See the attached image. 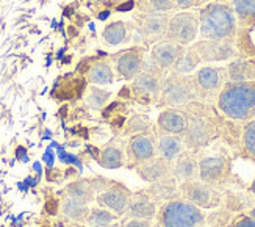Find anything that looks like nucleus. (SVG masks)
I'll use <instances>...</instances> for the list:
<instances>
[{"label": "nucleus", "instance_id": "72a5a7b5", "mask_svg": "<svg viewBox=\"0 0 255 227\" xmlns=\"http://www.w3.org/2000/svg\"><path fill=\"white\" fill-rule=\"evenodd\" d=\"M150 130V121L147 116L144 115H135L128 119V122L126 124V129L123 132V135H138V133H144Z\"/></svg>", "mask_w": 255, "mask_h": 227}, {"label": "nucleus", "instance_id": "a18cd8bd", "mask_svg": "<svg viewBox=\"0 0 255 227\" xmlns=\"http://www.w3.org/2000/svg\"><path fill=\"white\" fill-rule=\"evenodd\" d=\"M110 16H112V11H110V9H105V11H102V13H99L97 19H101V20H105V19H108Z\"/></svg>", "mask_w": 255, "mask_h": 227}, {"label": "nucleus", "instance_id": "58836bf2", "mask_svg": "<svg viewBox=\"0 0 255 227\" xmlns=\"http://www.w3.org/2000/svg\"><path fill=\"white\" fill-rule=\"evenodd\" d=\"M52 151H53L52 147H47L46 152L42 154V162L46 163L47 168H53V165H55V152H52Z\"/></svg>", "mask_w": 255, "mask_h": 227}, {"label": "nucleus", "instance_id": "4be33fe9", "mask_svg": "<svg viewBox=\"0 0 255 227\" xmlns=\"http://www.w3.org/2000/svg\"><path fill=\"white\" fill-rule=\"evenodd\" d=\"M146 191L149 193V196L155 201L157 206H161V204L177 199V198H182L180 190H179V182L175 180L172 174L158 182H153Z\"/></svg>", "mask_w": 255, "mask_h": 227}, {"label": "nucleus", "instance_id": "603ef678", "mask_svg": "<svg viewBox=\"0 0 255 227\" xmlns=\"http://www.w3.org/2000/svg\"><path fill=\"white\" fill-rule=\"evenodd\" d=\"M108 227H123V226H121L119 223H113V224H110Z\"/></svg>", "mask_w": 255, "mask_h": 227}, {"label": "nucleus", "instance_id": "49530a36", "mask_svg": "<svg viewBox=\"0 0 255 227\" xmlns=\"http://www.w3.org/2000/svg\"><path fill=\"white\" fill-rule=\"evenodd\" d=\"M17 188H19V190H20L22 193H27V191L30 190V188H28V187H27V185L24 184V182H19V184H17Z\"/></svg>", "mask_w": 255, "mask_h": 227}, {"label": "nucleus", "instance_id": "b1692460", "mask_svg": "<svg viewBox=\"0 0 255 227\" xmlns=\"http://www.w3.org/2000/svg\"><path fill=\"white\" fill-rule=\"evenodd\" d=\"M229 82H251L255 80V60L237 58L226 67Z\"/></svg>", "mask_w": 255, "mask_h": 227}, {"label": "nucleus", "instance_id": "6ab92c4d", "mask_svg": "<svg viewBox=\"0 0 255 227\" xmlns=\"http://www.w3.org/2000/svg\"><path fill=\"white\" fill-rule=\"evenodd\" d=\"M158 206L155 201L149 196L146 190H139L131 193V198L128 202V207L124 217L130 218H138V220H150L153 221L157 217Z\"/></svg>", "mask_w": 255, "mask_h": 227}, {"label": "nucleus", "instance_id": "2f4dec72", "mask_svg": "<svg viewBox=\"0 0 255 227\" xmlns=\"http://www.w3.org/2000/svg\"><path fill=\"white\" fill-rule=\"evenodd\" d=\"M241 146L243 151L248 154L249 158L255 160V118L245 124L241 132Z\"/></svg>", "mask_w": 255, "mask_h": 227}, {"label": "nucleus", "instance_id": "c85d7f7f", "mask_svg": "<svg viewBox=\"0 0 255 227\" xmlns=\"http://www.w3.org/2000/svg\"><path fill=\"white\" fill-rule=\"evenodd\" d=\"M118 215H115L113 212H110L108 209L104 207H94L90 209V213H88L86 218V224L90 227H108L110 224H113L118 221Z\"/></svg>", "mask_w": 255, "mask_h": 227}, {"label": "nucleus", "instance_id": "412c9836", "mask_svg": "<svg viewBox=\"0 0 255 227\" xmlns=\"http://www.w3.org/2000/svg\"><path fill=\"white\" fill-rule=\"evenodd\" d=\"M135 173L144 180L149 182V184H153V182H158L164 177L171 176V162L164 160L161 157H153L149 162H144L138 166L133 168Z\"/></svg>", "mask_w": 255, "mask_h": 227}, {"label": "nucleus", "instance_id": "9d476101", "mask_svg": "<svg viewBox=\"0 0 255 227\" xmlns=\"http://www.w3.org/2000/svg\"><path fill=\"white\" fill-rule=\"evenodd\" d=\"M193 77H194L199 91H201L202 102H208V104L218 97L223 86L229 82L227 69L226 67H218V66L199 67Z\"/></svg>", "mask_w": 255, "mask_h": 227}, {"label": "nucleus", "instance_id": "f257e3e1", "mask_svg": "<svg viewBox=\"0 0 255 227\" xmlns=\"http://www.w3.org/2000/svg\"><path fill=\"white\" fill-rule=\"evenodd\" d=\"M179 108H182L186 116V129L182 138L188 151L196 154L205 151L223 133L224 121L218 110L208 102L194 100Z\"/></svg>", "mask_w": 255, "mask_h": 227}, {"label": "nucleus", "instance_id": "c756f323", "mask_svg": "<svg viewBox=\"0 0 255 227\" xmlns=\"http://www.w3.org/2000/svg\"><path fill=\"white\" fill-rule=\"evenodd\" d=\"M234 13L240 24L251 27L255 22V0H234Z\"/></svg>", "mask_w": 255, "mask_h": 227}, {"label": "nucleus", "instance_id": "de8ad7c7", "mask_svg": "<svg viewBox=\"0 0 255 227\" xmlns=\"http://www.w3.org/2000/svg\"><path fill=\"white\" fill-rule=\"evenodd\" d=\"M249 191H251V195L254 196V201H255V177H254L252 184H251V187H249Z\"/></svg>", "mask_w": 255, "mask_h": 227}, {"label": "nucleus", "instance_id": "20e7f679", "mask_svg": "<svg viewBox=\"0 0 255 227\" xmlns=\"http://www.w3.org/2000/svg\"><path fill=\"white\" fill-rule=\"evenodd\" d=\"M155 227H205L207 215L183 198L161 204L155 217Z\"/></svg>", "mask_w": 255, "mask_h": 227}, {"label": "nucleus", "instance_id": "ddd939ff", "mask_svg": "<svg viewBox=\"0 0 255 227\" xmlns=\"http://www.w3.org/2000/svg\"><path fill=\"white\" fill-rule=\"evenodd\" d=\"M169 17L171 16L166 13H141V16L136 19L138 36L146 44L152 45L158 41H163L166 38Z\"/></svg>", "mask_w": 255, "mask_h": 227}, {"label": "nucleus", "instance_id": "ea45409f", "mask_svg": "<svg viewBox=\"0 0 255 227\" xmlns=\"http://www.w3.org/2000/svg\"><path fill=\"white\" fill-rule=\"evenodd\" d=\"M16 160L20 162V163H28L30 157H28V152L24 146H17L16 147Z\"/></svg>", "mask_w": 255, "mask_h": 227}, {"label": "nucleus", "instance_id": "a878e982", "mask_svg": "<svg viewBox=\"0 0 255 227\" xmlns=\"http://www.w3.org/2000/svg\"><path fill=\"white\" fill-rule=\"evenodd\" d=\"M61 213H63L64 218H68L74 223L85 224L86 218H88V213H90V206L80 202V201H77V199H72L69 196H63Z\"/></svg>", "mask_w": 255, "mask_h": 227}, {"label": "nucleus", "instance_id": "f03ea898", "mask_svg": "<svg viewBox=\"0 0 255 227\" xmlns=\"http://www.w3.org/2000/svg\"><path fill=\"white\" fill-rule=\"evenodd\" d=\"M216 108L230 121L248 122L255 118V80L227 82L216 97Z\"/></svg>", "mask_w": 255, "mask_h": 227}, {"label": "nucleus", "instance_id": "4c0bfd02", "mask_svg": "<svg viewBox=\"0 0 255 227\" xmlns=\"http://www.w3.org/2000/svg\"><path fill=\"white\" fill-rule=\"evenodd\" d=\"M124 227H153V221L150 220H138V218H130Z\"/></svg>", "mask_w": 255, "mask_h": 227}, {"label": "nucleus", "instance_id": "6e6552de", "mask_svg": "<svg viewBox=\"0 0 255 227\" xmlns=\"http://www.w3.org/2000/svg\"><path fill=\"white\" fill-rule=\"evenodd\" d=\"M179 190L183 199L202 210H216L223 207V191L199 179L179 184Z\"/></svg>", "mask_w": 255, "mask_h": 227}, {"label": "nucleus", "instance_id": "dca6fc26", "mask_svg": "<svg viewBox=\"0 0 255 227\" xmlns=\"http://www.w3.org/2000/svg\"><path fill=\"white\" fill-rule=\"evenodd\" d=\"M186 47L169 39L158 41L150 49V63L160 67L161 71H169L172 64L179 60V56L185 52Z\"/></svg>", "mask_w": 255, "mask_h": 227}, {"label": "nucleus", "instance_id": "7ed1b4c3", "mask_svg": "<svg viewBox=\"0 0 255 227\" xmlns=\"http://www.w3.org/2000/svg\"><path fill=\"white\" fill-rule=\"evenodd\" d=\"M197 19L204 39H234L237 35V16L227 3H207L199 11Z\"/></svg>", "mask_w": 255, "mask_h": 227}, {"label": "nucleus", "instance_id": "cd10ccee", "mask_svg": "<svg viewBox=\"0 0 255 227\" xmlns=\"http://www.w3.org/2000/svg\"><path fill=\"white\" fill-rule=\"evenodd\" d=\"M88 80L93 85H110L113 83V69L107 61H94L88 71Z\"/></svg>", "mask_w": 255, "mask_h": 227}, {"label": "nucleus", "instance_id": "393cba45", "mask_svg": "<svg viewBox=\"0 0 255 227\" xmlns=\"http://www.w3.org/2000/svg\"><path fill=\"white\" fill-rule=\"evenodd\" d=\"M96 162L105 169H118L126 165V152L123 147L116 144H108L99 149V155Z\"/></svg>", "mask_w": 255, "mask_h": 227}, {"label": "nucleus", "instance_id": "c9c22d12", "mask_svg": "<svg viewBox=\"0 0 255 227\" xmlns=\"http://www.w3.org/2000/svg\"><path fill=\"white\" fill-rule=\"evenodd\" d=\"M230 227H255V218L249 215H240L235 220H232Z\"/></svg>", "mask_w": 255, "mask_h": 227}, {"label": "nucleus", "instance_id": "864d4df0", "mask_svg": "<svg viewBox=\"0 0 255 227\" xmlns=\"http://www.w3.org/2000/svg\"><path fill=\"white\" fill-rule=\"evenodd\" d=\"M57 25H58V24H57V20L53 19V20H52V28H58Z\"/></svg>", "mask_w": 255, "mask_h": 227}, {"label": "nucleus", "instance_id": "3c124183", "mask_svg": "<svg viewBox=\"0 0 255 227\" xmlns=\"http://www.w3.org/2000/svg\"><path fill=\"white\" fill-rule=\"evenodd\" d=\"M69 227H86L85 224H80V223H75V224H72V226H69Z\"/></svg>", "mask_w": 255, "mask_h": 227}, {"label": "nucleus", "instance_id": "5701e85b", "mask_svg": "<svg viewBox=\"0 0 255 227\" xmlns=\"http://www.w3.org/2000/svg\"><path fill=\"white\" fill-rule=\"evenodd\" d=\"M185 149L182 135H161L157 140V155L168 162H174Z\"/></svg>", "mask_w": 255, "mask_h": 227}, {"label": "nucleus", "instance_id": "13d9d810", "mask_svg": "<svg viewBox=\"0 0 255 227\" xmlns=\"http://www.w3.org/2000/svg\"><path fill=\"white\" fill-rule=\"evenodd\" d=\"M205 227H207V226H205Z\"/></svg>", "mask_w": 255, "mask_h": 227}, {"label": "nucleus", "instance_id": "6e6d98bb", "mask_svg": "<svg viewBox=\"0 0 255 227\" xmlns=\"http://www.w3.org/2000/svg\"><path fill=\"white\" fill-rule=\"evenodd\" d=\"M19 227H20V226H19Z\"/></svg>", "mask_w": 255, "mask_h": 227}, {"label": "nucleus", "instance_id": "8fccbe9b", "mask_svg": "<svg viewBox=\"0 0 255 227\" xmlns=\"http://www.w3.org/2000/svg\"><path fill=\"white\" fill-rule=\"evenodd\" d=\"M248 215H249V217H252V218H255V207H252V209L248 212Z\"/></svg>", "mask_w": 255, "mask_h": 227}, {"label": "nucleus", "instance_id": "bb28decb", "mask_svg": "<svg viewBox=\"0 0 255 227\" xmlns=\"http://www.w3.org/2000/svg\"><path fill=\"white\" fill-rule=\"evenodd\" d=\"M202 63L201 56L197 55V52L191 47V45H188L185 49V52L179 56V60H177L172 67H171V72H175V74H183V75H190L193 71L197 69V66Z\"/></svg>", "mask_w": 255, "mask_h": 227}, {"label": "nucleus", "instance_id": "a19ab883", "mask_svg": "<svg viewBox=\"0 0 255 227\" xmlns=\"http://www.w3.org/2000/svg\"><path fill=\"white\" fill-rule=\"evenodd\" d=\"M58 206H60V202H58L57 199H49V201L46 202V212H47L49 215H57Z\"/></svg>", "mask_w": 255, "mask_h": 227}, {"label": "nucleus", "instance_id": "9b49d317", "mask_svg": "<svg viewBox=\"0 0 255 227\" xmlns=\"http://www.w3.org/2000/svg\"><path fill=\"white\" fill-rule=\"evenodd\" d=\"M130 198H131V191L126 185L119 184L116 180H110L108 185L96 195V202L99 207L108 209L110 212H113L121 218L127 212Z\"/></svg>", "mask_w": 255, "mask_h": 227}, {"label": "nucleus", "instance_id": "423d86ee", "mask_svg": "<svg viewBox=\"0 0 255 227\" xmlns=\"http://www.w3.org/2000/svg\"><path fill=\"white\" fill-rule=\"evenodd\" d=\"M199 180L213 185L223 191L224 187L234 184L232 160L226 152L204 154L199 152Z\"/></svg>", "mask_w": 255, "mask_h": 227}, {"label": "nucleus", "instance_id": "4468645a", "mask_svg": "<svg viewBox=\"0 0 255 227\" xmlns=\"http://www.w3.org/2000/svg\"><path fill=\"white\" fill-rule=\"evenodd\" d=\"M202 61H226L235 56L237 49L234 39H201L191 44Z\"/></svg>", "mask_w": 255, "mask_h": 227}, {"label": "nucleus", "instance_id": "0eeeda50", "mask_svg": "<svg viewBox=\"0 0 255 227\" xmlns=\"http://www.w3.org/2000/svg\"><path fill=\"white\" fill-rule=\"evenodd\" d=\"M166 75V71H161L155 64L144 63L142 71L133 78V83L128 88L131 91V97L139 104H158L161 83Z\"/></svg>", "mask_w": 255, "mask_h": 227}, {"label": "nucleus", "instance_id": "37998d69", "mask_svg": "<svg viewBox=\"0 0 255 227\" xmlns=\"http://www.w3.org/2000/svg\"><path fill=\"white\" fill-rule=\"evenodd\" d=\"M38 182H39V177H33V176H28L24 179V184L28 187V188H35L38 185Z\"/></svg>", "mask_w": 255, "mask_h": 227}, {"label": "nucleus", "instance_id": "aec40b11", "mask_svg": "<svg viewBox=\"0 0 255 227\" xmlns=\"http://www.w3.org/2000/svg\"><path fill=\"white\" fill-rule=\"evenodd\" d=\"M171 174L179 184L199 179V154L185 149L174 162H171Z\"/></svg>", "mask_w": 255, "mask_h": 227}, {"label": "nucleus", "instance_id": "f8f14e48", "mask_svg": "<svg viewBox=\"0 0 255 227\" xmlns=\"http://www.w3.org/2000/svg\"><path fill=\"white\" fill-rule=\"evenodd\" d=\"M157 157V138L153 132H144L133 135L127 143L126 149V162L135 168L144 162H149L150 158Z\"/></svg>", "mask_w": 255, "mask_h": 227}, {"label": "nucleus", "instance_id": "a211bd4d", "mask_svg": "<svg viewBox=\"0 0 255 227\" xmlns=\"http://www.w3.org/2000/svg\"><path fill=\"white\" fill-rule=\"evenodd\" d=\"M144 55H146V49L144 47H133L126 50L124 53H119L115 56L116 60V71L118 74L130 80V78H135L144 66Z\"/></svg>", "mask_w": 255, "mask_h": 227}, {"label": "nucleus", "instance_id": "7c9ffc66", "mask_svg": "<svg viewBox=\"0 0 255 227\" xmlns=\"http://www.w3.org/2000/svg\"><path fill=\"white\" fill-rule=\"evenodd\" d=\"M127 38V27L124 22H112L110 25L104 28V39L110 45H118L121 42H124Z\"/></svg>", "mask_w": 255, "mask_h": 227}, {"label": "nucleus", "instance_id": "f704fd0d", "mask_svg": "<svg viewBox=\"0 0 255 227\" xmlns=\"http://www.w3.org/2000/svg\"><path fill=\"white\" fill-rule=\"evenodd\" d=\"M110 96H112V94H110V91L93 86L90 89V93H88V96H86V104L93 110H102L108 104Z\"/></svg>", "mask_w": 255, "mask_h": 227}, {"label": "nucleus", "instance_id": "79ce46f5", "mask_svg": "<svg viewBox=\"0 0 255 227\" xmlns=\"http://www.w3.org/2000/svg\"><path fill=\"white\" fill-rule=\"evenodd\" d=\"M135 6H136L135 0H126V3H121L116 9L119 11V13H126V11H130V9H133Z\"/></svg>", "mask_w": 255, "mask_h": 227}, {"label": "nucleus", "instance_id": "2eb2a0df", "mask_svg": "<svg viewBox=\"0 0 255 227\" xmlns=\"http://www.w3.org/2000/svg\"><path fill=\"white\" fill-rule=\"evenodd\" d=\"M108 179L96 177V179H79L69 184L64 188L63 196H69L72 199H77L83 204H90L96 199V195L99 191H102L108 185Z\"/></svg>", "mask_w": 255, "mask_h": 227}, {"label": "nucleus", "instance_id": "4d7b16f0", "mask_svg": "<svg viewBox=\"0 0 255 227\" xmlns=\"http://www.w3.org/2000/svg\"><path fill=\"white\" fill-rule=\"evenodd\" d=\"M254 162H255V160H254Z\"/></svg>", "mask_w": 255, "mask_h": 227}, {"label": "nucleus", "instance_id": "c03bdc74", "mask_svg": "<svg viewBox=\"0 0 255 227\" xmlns=\"http://www.w3.org/2000/svg\"><path fill=\"white\" fill-rule=\"evenodd\" d=\"M33 171H35V173L38 174V177H39V179L42 177V174H44V169H42V165H41V162H35V163H33Z\"/></svg>", "mask_w": 255, "mask_h": 227}, {"label": "nucleus", "instance_id": "e433bc0d", "mask_svg": "<svg viewBox=\"0 0 255 227\" xmlns=\"http://www.w3.org/2000/svg\"><path fill=\"white\" fill-rule=\"evenodd\" d=\"M175 9H188V8H193V6H199L202 3V0H172Z\"/></svg>", "mask_w": 255, "mask_h": 227}, {"label": "nucleus", "instance_id": "09e8293b", "mask_svg": "<svg viewBox=\"0 0 255 227\" xmlns=\"http://www.w3.org/2000/svg\"><path fill=\"white\" fill-rule=\"evenodd\" d=\"M64 52H66V49H60V50L57 52V58H58V60H63V56H64Z\"/></svg>", "mask_w": 255, "mask_h": 227}, {"label": "nucleus", "instance_id": "39448f33", "mask_svg": "<svg viewBox=\"0 0 255 227\" xmlns=\"http://www.w3.org/2000/svg\"><path fill=\"white\" fill-rule=\"evenodd\" d=\"M194 100H202V96L191 74L183 75L169 72L168 75H164L158 99L160 107L179 108Z\"/></svg>", "mask_w": 255, "mask_h": 227}, {"label": "nucleus", "instance_id": "f3484780", "mask_svg": "<svg viewBox=\"0 0 255 227\" xmlns=\"http://www.w3.org/2000/svg\"><path fill=\"white\" fill-rule=\"evenodd\" d=\"M186 129V116L182 108H166L163 110L155 124V136L161 135H183Z\"/></svg>", "mask_w": 255, "mask_h": 227}, {"label": "nucleus", "instance_id": "5fc2aeb1", "mask_svg": "<svg viewBox=\"0 0 255 227\" xmlns=\"http://www.w3.org/2000/svg\"><path fill=\"white\" fill-rule=\"evenodd\" d=\"M88 2H97V0H88Z\"/></svg>", "mask_w": 255, "mask_h": 227}, {"label": "nucleus", "instance_id": "473e14b6", "mask_svg": "<svg viewBox=\"0 0 255 227\" xmlns=\"http://www.w3.org/2000/svg\"><path fill=\"white\" fill-rule=\"evenodd\" d=\"M138 8L141 13H168L175 5L172 0H139Z\"/></svg>", "mask_w": 255, "mask_h": 227}, {"label": "nucleus", "instance_id": "1a4fd4ad", "mask_svg": "<svg viewBox=\"0 0 255 227\" xmlns=\"http://www.w3.org/2000/svg\"><path fill=\"white\" fill-rule=\"evenodd\" d=\"M199 35V19L196 13L191 11H180L169 17L168 30H166V38L177 44L188 47L191 45Z\"/></svg>", "mask_w": 255, "mask_h": 227}]
</instances>
